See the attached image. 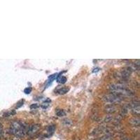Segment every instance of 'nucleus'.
Segmentation results:
<instances>
[{
  "mask_svg": "<svg viewBox=\"0 0 140 140\" xmlns=\"http://www.w3.org/2000/svg\"><path fill=\"white\" fill-rule=\"evenodd\" d=\"M3 127H2V125L1 123H0V140L1 139V137H3Z\"/></svg>",
  "mask_w": 140,
  "mask_h": 140,
  "instance_id": "nucleus-15",
  "label": "nucleus"
},
{
  "mask_svg": "<svg viewBox=\"0 0 140 140\" xmlns=\"http://www.w3.org/2000/svg\"><path fill=\"white\" fill-rule=\"evenodd\" d=\"M130 122L132 126H137V127L140 126V118L138 117H135L132 118Z\"/></svg>",
  "mask_w": 140,
  "mask_h": 140,
  "instance_id": "nucleus-7",
  "label": "nucleus"
},
{
  "mask_svg": "<svg viewBox=\"0 0 140 140\" xmlns=\"http://www.w3.org/2000/svg\"><path fill=\"white\" fill-rule=\"evenodd\" d=\"M30 107H31V109H32V108L35 109V108H37V104H33V105H32Z\"/></svg>",
  "mask_w": 140,
  "mask_h": 140,
  "instance_id": "nucleus-17",
  "label": "nucleus"
},
{
  "mask_svg": "<svg viewBox=\"0 0 140 140\" xmlns=\"http://www.w3.org/2000/svg\"><path fill=\"white\" fill-rule=\"evenodd\" d=\"M116 111V107L113 105H108L105 108V111L108 114H113Z\"/></svg>",
  "mask_w": 140,
  "mask_h": 140,
  "instance_id": "nucleus-6",
  "label": "nucleus"
},
{
  "mask_svg": "<svg viewBox=\"0 0 140 140\" xmlns=\"http://www.w3.org/2000/svg\"><path fill=\"white\" fill-rule=\"evenodd\" d=\"M56 114L58 116H63L65 115V112L63 111V109H58L56 111Z\"/></svg>",
  "mask_w": 140,
  "mask_h": 140,
  "instance_id": "nucleus-12",
  "label": "nucleus"
},
{
  "mask_svg": "<svg viewBox=\"0 0 140 140\" xmlns=\"http://www.w3.org/2000/svg\"><path fill=\"white\" fill-rule=\"evenodd\" d=\"M63 123H64V125L65 126H67V127H69V126H70L72 125V122L69 121V120H68V119H64V121H63Z\"/></svg>",
  "mask_w": 140,
  "mask_h": 140,
  "instance_id": "nucleus-13",
  "label": "nucleus"
},
{
  "mask_svg": "<svg viewBox=\"0 0 140 140\" xmlns=\"http://www.w3.org/2000/svg\"><path fill=\"white\" fill-rule=\"evenodd\" d=\"M39 126H38V125H36V124L32 125V126H29V127H27V132H26V133H27V135H29L32 136L35 135V134L37 132V131L39 130Z\"/></svg>",
  "mask_w": 140,
  "mask_h": 140,
  "instance_id": "nucleus-4",
  "label": "nucleus"
},
{
  "mask_svg": "<svg viewBox=\"0 0 140 140\" xmlns=\"http://www.w3.org/2000/svg\"><path fill=\"white\" fill-rule=\"evenodd\" d=\"M113 120V117L111 116V115H109V116H107L105 117V118H104V121L105 122H110Z\"/></svg>",
  "mask_w": 140,
  "mask_h": 140,
  "instance_id": "nucleus-14",
  "label": "nucleus"
},
{
  "mask_svg": "<svg viewBox=\"0 0 140 140\" xmlns=\"http://www.w3.org/2000/svg\"><path fill=\"white\" fill-rule=\"evenodd\" d=\"M109 90L113 94L121 97H130L134 95L132 91L130 89L127 88L123 83H113L111 84L109 87Z\"/></svg>",
  "mask_w": 140,
  "mask_h": 140,
  "instance_id": "nucleus-1",
  "label": "nucleus"
},
{
  "mask_svg": "<svg viewBox=\"0 0 140 140\" xmlns=\"http://www.w3.org/2000/svg\"><path fill=\"white\" fill-rule=\"evenodd\" d=\"M9 132L11 135H13L15 137L21 138L25 137L27 132V129L26 127L20 122L15 121L13 122L10 126Z\"/></svg>",
  "mask_w": 140,
  "mask_h": 140,
  "instance_id": "nucleus-2",
  "label": "nucleus"
},
{
  "mask_svg": "<svg viewBox=\"0 0 140 140\" xmlns=\"http://www.w3.org/2000/svg\"><path fill=\"white\" fill-rule=\"evenodd\" d=\"M55 127L54 126H50L48 127V130H47L48 137H50V136H51L53 135V133L54 132V131H55Z\"/></svg>",
  "mask_w": 140,
  "mask_h": 140,
  "instance_id": "nucleus-8",
  "label": "nucleus"
},
{
  "mask_svg": "<svg viewBox=\"0 0 140 140\" xmlns=\"http://www.w3.org/2000/svg\"><path fill=\"white\" fill-rule=\"evenodd\" d=\"M122 140H131L130 139H129V138H123Z\"/></svg>",
  "mask_w": 140,
  "mask_h": 140,
  "instance_id": "nucleus-18",
  "label": "nucleus"
},
{
  "mask_svg": "<svg viewBox=\"0 0 140 140\" xmlns=\"http://www.w3.org/2000/svg\"><path fill=\"white\" fill-rule=\"evenodd\" d=\"M123 97L116 95L115 94H107L102 97V100L104 101V103H106L109 105H112V104H119L121 103L123 99Z\"/></svg>",
  "mask_w": 140,
  "mask_h": 140,
  "instance_id": "nucleus-3",
  "label": "nucleus"
},
{
  "mask_svg": "<svg viewBox=\"0 0 140 140\" xmlns=\"http://www.w3.org/2000/svg\"><path fill=\"white\" fill-rule=\"evenodd\" d=\"M69 88H67V87H64V88H60V89H59L58 90V92L60 93V94H61V95H63V94H65V93H67V92L69 91Z\"/></svg>",
  "mask_w": 140,
  "mask_h": 140,
  "instance_id": "nucleus-11",
  "label": "nucleus"
},
{
  "mask_svg": "<svg viewBox=\"0 0 140 140\" xmlns=\"http://www.w3.org/2000/svg\"><path fill=\"white\" fill-rule=\"evenodd\" d=\"M57 81L58 82L60 83H64L67 81V78L65 76H57Z\"/></svg>",
  "mask_w": 140,
  "mask_h": 140,
  "instance_id": "nucleus-9",
  "label": "nucleus"
},
{
  "mask_svg": "<svg viewBox=\"0 0 140 140\" xmlns=\"http://www.w3.org/2000/svg\"><path fill=\"white\" fill-rule=\"evenodd\" d=\"M130 110L135 114L136 115H139L140 114V103H139V102H133L132 103H131L130 105Z\"/></svg>",
  "mask_w": 140,
  "mask_h": 140,
  "instance_id": "nucleus-5",
  "label": "nucleus"
},
{
  "mask_svg": "<svg viewBox=\"0 0 140 140\" xmlns=\"http://www.w3.org/2000/svg\"><path fill=\"white\" fill-rule=\"evenodd\" d=\"M112 135L110 133L109 134H106L104 136H103L102 137H101L100 140H112Z\"/></svg>",
  "mask_w": 140,
  "mask_h": 140,
  "instance_id": "nucleus-10",
  "label": "nucleus"
},
{
  "mask_svg": "<svg viewBox=\"0 0 140 140\" xmlns=\"http://www.w3.org/2000/svg\"><path fill=\"white\" fill-rule=\"evenodd\" d=\"M32 91V88H25L24 90V92L26 93V94H29L30 92Z\"/></svg>",
  "mask_w": 140,
  "mask_h": 140,
  "instance_id": "nucleus-16",
  "label": "nucleus"
}]
</instances>
